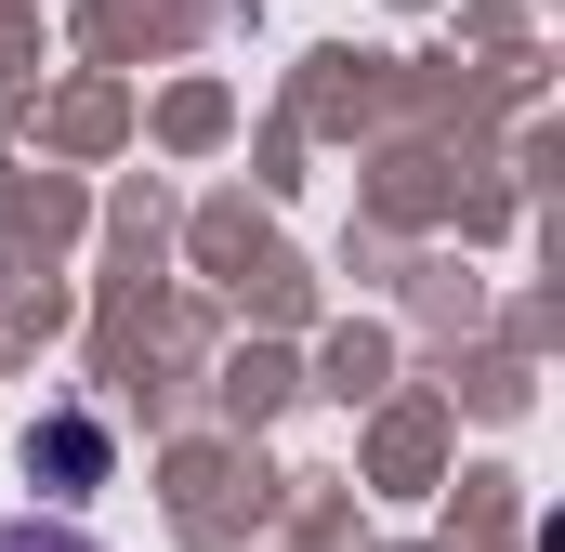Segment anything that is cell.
<instances>
[{
    "instance_id": "cell-1",
    "label": "cell",
    "mask_w": 565,
    "mask_h": 552,
    "mask_svg": "<svg viewBox=\"0 0 565 552\" xmlns=\"http://www.w3.org/2000/svg\"><path fill=\"white\" fill-rule=\"evenodd\" d=\"M26 460H53L66 487H93V474H106V434H93V421H53V434H40Z\"/></svg>"
},
{
    "instance_id": "cell-2",
    "label": "cell",
    "mask_w": 565,
    "mask_h": 552,
    "mask_svg": "<svg viewBox=\"0 0 565 552\" xmlns=\"http://www.w3.org/2000/svg\"><path fill=\"white\" fill-rule=\"evenodd\" d=\"M0 552H106V540H79V527H53V513H13Z\"/></svg>"
}]
</instances>
